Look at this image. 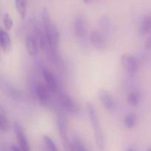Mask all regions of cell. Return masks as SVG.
<instances>
[{
  "label": "cell",
  "mask_w": 151,
  "mask_h": 151,
  "mask_svg": "<svg viewBox=\"0 0 151 151\" xmlns=\"http://www.w3.org/2000/svg\"><path fill=\"white\" fill-rule=\"evenodd\" d=\"M43 140H44L45 147H47L48 151H59L57 147V145H56L55 143L54 142V141L52 139V138L50 136L44 135Z\"/></svg>",
  "instance_id": "cell-21"
},
{
  "label": "cell",
  "mask_w": 151,
  "mask_h": 151,
  "mask_svg": "<svg viewBox=\"0 0 151 151\" xmlns=\"http://www.w3.org/2000/svg\"><path fill=\"white\" fill-rule=\"evenodd\" d=\"M89 42L94 48L102 50L106 45V41L104 35L98 29H92L88 34Z\"/></svg>",
  "instance_id": "cell-11"
},
{
  "label": "cell",
  "mask_w": 151,
  "mask_h": 151,
  "mask_svg": "<svg viewBox=\"0 0 151 151\" xmlns=\"http://www.w3.org/2000/svg\"><path fill=\"white\" fill-rule=\"evenodd\" d=\"M138 118L136 114L128 113L124 118V125L128 129H132L137 125Z\"/></svg>",
  "instance_id": "cell-17"
},
{
  "label": "cell",
  "mask_w": 151,
  "mask_h": 151,
  "mask_svg": "<svg viewBox=\"0 0 151 151\" xmlns=\"http://www.w3.org/2000/svg\"><path fill=\"white\" fill-rule=\"evenodd\" d=\"M2 22L6 30H10L13 27V20L7 12H4L2 14Z\"/></svg>",
  "instance_id": "cell-22"
},
{
  "label": "cell",
  "mask_w": 151,
  "mask_h": 151,
  "mask_svg": "<svg viewBox=\"0 0 151 151\" xmlns=\"http://www.w3.org/2000/svg\"><path fill=\"white\" fill-rule=\"evenodd\" d=\"M57 100L58 107L63 111L72 115H77L80 112V109L76 102L68 95L66 93L59 91L57 94Z\"/></svg>",
  "instance_id": "cell-3"
},
{
  "label": "cell",
  "mask_w": 151,
  "mask_h": 151,
  "mask_svg": "<svg viewBox=\"0 0 151 151\" xmlns=\"http://www.w3.org/2000/svg\"><path fill=\"white\" fill-rule=\"evenodd\" d=\"M8 150L9 151H23L20 147H19V145H10L8 146Z\"/></svg>",
  "instance_id": "cell-24"
},
{
  "label": "cell",
  "mask_w": 151,
  "mask_h": 151,
  "mask_svg": "<svg viewBox=\"0 0 151 151\" xmlns=\"http://www.w3.org/2000/svg\"><path fill=\"white\" fill-rule=\"evenodd\" d=\"M86 111L88 112V116H89L93 133H94V137H95L96 145H97L99 150L103 151L105 149L106 142H105L104 134H103V128H102L97 111H96L94 105L90 102H87L86 104Z\"/></svg>",
  "instance_id": "cell-1"
},
{
  "label": "cell",
  "mask_w": 151,
  "mask_h": 151,
  "mask_svg": "<svg viewBox=\"0 0 151 151\" xmlns=\"http://www.w3.org/2000/svg\"><path fill=\"white\" fill-rule=\"evenodd\" d=\"M141 94L137 90L131 91L127 95V102L131 106H138L141 103Z\"/></svg>",
  "instance_id": "cell-16"
},
{
  "label": "cell",
  "mask_w": 151,
  "mask_h": 151,
  "mask_svg": "<svg viewBox=\"0 0 151 151\" xmlns=\"http://www.w3.org/2000/svg\"><path fill=\"white\" fill-rule=\"evenodd\" d=\"M146 151H151V147H148V148H147V150H146Z\"/></svg>",
  "instance_id": "cell-27"
},
{
  "label": "cell",
  "mask_w": 151,
  "mask_h": 151,
  "mask_svg": "<svg viewBox=\"0 0 151 151\" xmlns=\"http://www.w3.org/2000/svg\"><path fill=\"white\" fill-rule=\"evenodd\" d=\"M72 27L76 39L80 42H85L87 36V26L86 17L83 13H79L75 15Z\"/></svg>",
  "instance_id": "cell-4"
},
{
  "label": "cell",
  "mask_w": 151,
  "mask_h": 151,
  "mask_svg": "<svg viewBox=\"0 0 151 151\" xmlns=\"http://www.w3.org/2000/svg\"><path fill=\"white\" fill-rule=\"evenodd\" d=\"M151 32V13H146L140 19L139 23V32L140 35H145Z\"/></svg>",
  "instance_id": "cell-13"
},
{
  "label": "cell",
  "mask_w": 151,
  "mask_h": 151,
  "mask_svg": "<svg viewBox=\"0 0 151 151\" xmlns=\"http://www.w3.org/2000/svg\"><path fill=\"white\" fill-rule=\"evenodd\" d=\"M56 126L60 135V140L63 148L66 151H69L72 141L69 140V134H68V122L64 112L59 107L56 109Z\"/></svg>",
  "instance_id": "cell-2"
},
{
  "label": "cell",
  "mask_w": 151,
  "mask_h": 151,
  "mask_svg": "<svg viewBox=\"0 0 151 151\" xmlns=\"http://www.w3.org/2000/svg\"><path fill=\"white\" fill-rule=\"evenodd\" d=\"M69 151H89V150L83 140L78 135H75L72 137V145Z\"/></svg>",
  "instance_id": "cell-15"
},
{
  "label": "cell",
  "mask_w": 151,
  "mask_h": 151,
  "mask_svg": "<svg viewBox=\"0 0 151 151\" xmlns=\"http://www.w3.org/2000/svg\"><path fill=\"white\" fill-rule=\"evenodd\" d=\"M25 48L30 56H35L38 52V41L36 37L32 35H27L25 38Z\"/></svg>",
  "instance_id": "cell-12"
},
{
  "label": "cell",
  "mask_w": 151,
  "mask_h": 151,
  "mask_svg": "<svg viewBox=\"0 0 151 151\" xmlns=\"http://www.w3.org/2000/svg\"><path fill=\"white\" fill-rule=\"evenodd\" d=\"M145 47L147 49H148V50H151V36L146 41Z\"/></svg>",
  "instance_id": "cell-25"
},
{
  "label": "cell",
  "mask_w": 151,
  "mask_h": 151,
  "mask_svg": "<svg viewBox=\"0 0 151 151\" xmlns=\"http://www.w3.org/2000/svg\"><path fill=\"white\" fill-rule=\"evenodd\" d=\"M125 151H137L136 150L135 148H134V147H128V149H126V150Z\"/></svg>",
  "instance_id": "cell-26"
},
{
  "label": "cell",
  "mask_w": 151,
  "mask_h": 151,
  "mask_svg": "<svg viewBox=\"0 0 151 151\" xmlns=\"http://www.w3.org/2000/svg\"><path fill=\"white\" fill-rule=\"evenodd\" d=\"M98 25L101 29L104 30H109L111 27V22L109 18L106 15H102L99 17L98 21H97Z\"/></svg>",
  "instance_id": "cell-20"
},
{
  "label": "cell",
  "mask_w": 151,
  "mask_h": 151,
  "mask_svg": "<svg viewBox=\"0 0 151 151\" xmlns=\"http://www.w3.org/2000/svg\"><path fill=\"white\" fill-rule=\"evenodd\" d=\"M13 128L19 147L23 151H30V146L27 137L22 125L19 122H14L13 124Z\"/></svg>",
  "instance_id": "cell-8"
},
{
  "label": "cell",
  "mask_w": 151,
  "mask_h": 151,
  "mask_svg": "<svg viewBox=\"0 0 151 151\" xmlns=\"http://www.w3.org/2000/svg\"><path fill=\"white\" fill-rule=\"evenodd\" d=\"M10 125L7 115L4 113L2 108L0 109V131L1 132H7L10 130Z\"/></svg>",
  "instance_id": "cell-19"
},
{
  "label": "cell",
  "mask_w": 151,
  "mask_h": 151,
  "mask_svg": "<svg viewBox=\"0 0 151 151\" xmlns=\"http://www.w3.org/2000/svg\"><path fill=\"white\" fill-rule=\"evenodd\" d=\"M122 67L129 73H134L138 70L139 62L137 58L131 53H124L120 56Z\"/></svg>",
  "instance_id": "cell-9"
},
{
  "label": "cell",
  "mask_w": 151,
  "mask_h": 151,
  "mask_svg": "<svg viewBox=\"0 0 151 151\" xmlns=\"http://www.w3.org/2000/svg\"><path fill=\"white\" fill-rule=\"evenodd\" d=\"M15 6L22 19H24L27 13V1L25 0H16Z\"/></svg>",
  "instance_id": "cell-18"
},
{
  "label": "cell",
  "mask_w": 151,
  "mask_h": 151,
  "mask_svg": "<svg viewBox=\"0 0 151 151\" xmlns=\"http://www.w3.org/2000/svg\"><path fill=\"white\" fill-rule=\"evenodd\" d=\"M98 97L103 106L107 110L112 111L116 109V101L111 94L108 90L104 89V88L99 90Z\"/></svg>",
  "instance_id": "cell-10"
},
{
  "label": "cell",
  "mask_w": 151,
  "mask_h": 151,
  "mask_svg": "<svg viewBox=\"0 0 151 151\" xmlns=\"http://www.w3.org/2000/svg\"><path fill=\"white\" fill-rule=\"evenodd\" d=\"M34 93L38 102L43 106H49L51 103V91L45 84L37 83L34 86Z\"/></svg>",
  "instance_id": "cell-7"
},
{
  "label": "cell",
  "mask_w": 151,
  "mask_h": 151,
  "mask_svg": "<svg viewBox=\"0 0 151 151\" xmlns=\"http://www.w3.org/2000/svg\"><path fill=\"white\" fill-rule=\"evenodd\" d=\"M41 74L45 82V85L52 93L57 94L59 91H60L58 80L50 69L47 67H43L41 69Z\"/></svg>",
  "instance_id": "cell-6"
},
{
  "label": "cell",
  "mask_w": 151,
  "mask_h": 151,
  "mask_svg": "<svg viewBox=\"0 0 151 151\" xmlns=\"http://www.w3.org/2000/svg\"><path fill=\"white\" fill-rule=\"evenodd\" d=\"M41 19H42V22L44 25L52 22L51 16H50V13L47 7H44L41 9Z\"/></svg>",
  "instance_id": "cell-23"
},
{
  "label": "cell",
  "mask_w": 151,
  "mask_h": 151,
  "mask_svg": "<svg viewBox=\"0 0 151 151\" xmlns=\"http://www.w3.org/2000/svg\"><path fill=\"white\" fill-rule=\"evenodd\" d=\"M0 46L4 52H8L11 49V38L10 34L4 29H0Z\"/></svg>",
  "instance_id": "cell-14"
},
{
  "label": "cell",
  "mask_w": 151,
  "mask_h": 151,
  "mask_svg": "<svg viewBox=\"0 0 151 151\" xmlns=\"http://www.w3.org/2000/svg\"><path fill=\"white\" fill-rule=\"evenodd\" d=\"M44 31L50 45L53 49L57 50L60 40V32L57 26L52 21L50 23L44 25Z\"/></svg>",
  "instance_id": "cell-5"
}]
</instances>
